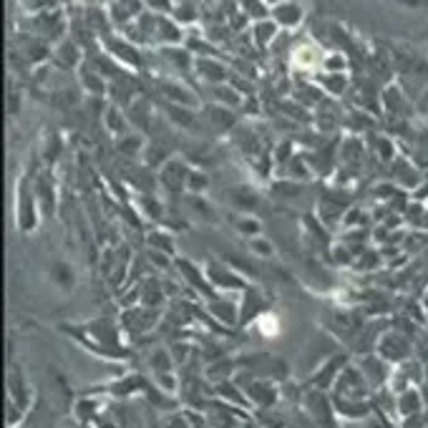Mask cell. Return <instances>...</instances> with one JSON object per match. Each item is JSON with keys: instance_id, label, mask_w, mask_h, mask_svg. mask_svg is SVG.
Returning <instances> with one entry per match:
<instances>
[]
</instances>
